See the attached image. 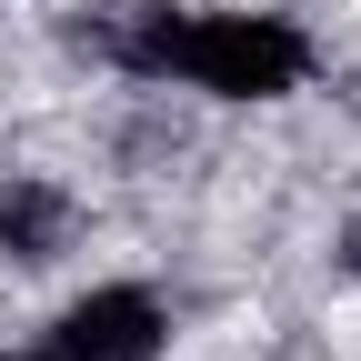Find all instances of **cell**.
Wrapping results in <instances>:
<instances>
[{
	"instance_id": "3",
	"label": "cell",
	"mask_w": 361,
	"mask_h": 361,
	"mask_svg": "<svg viewBox=\"0 0 361 361\" xmlns=\"http://www.w3.org/2000/svg\"><path fill=\"white\" fill-rule=\"evenodd\" d=\"M0 251L20 271L61 261L71 251V191H51V180H0Z\"/></svg>"
},
{
	"instance_id": "2",
	"label": "cell",
	"mask_w": 361,
	"mask_h": 361,
	"mask_svg": "<svg viewBox=\"0 0 361 361\" xmlns=\"http://www.w3.org/2000/svg\"><path fill=\"white\" fill-rule=\"evenodd\" d=\"M171 341V311L141 281H101L61 311V361H161Z\"/></svg>"
},
{
	"instance_id": "4",
	"label": "cell",
	"mask_w": 361,
	"mask_h": 361,
	"mask_svg": "<svg viewBox=\"0 0 361 361\" xmlns=\"http://www.w3.org/2000/svg\"><path fill=\"white\" fill-rule=\"evenodd\" d=\"M351 251H361V241H351Z\"/></svg>"
},
{
	"instance_id": "1",
	"label": "cell",
	"mask_w": 361,
	"mask_h": 361,
	"mask_svg": "<svg viewBox=\"0 0 361 361\" xmlns=\"http://www.w3.org/2000/svg\"><path fill=\"white\" fill-rule=\"evenodd\" d=\"M111 61L211 101H281L311 80V40L271 11H130L111 30Z\"/></svg>"
}]
</instances>
